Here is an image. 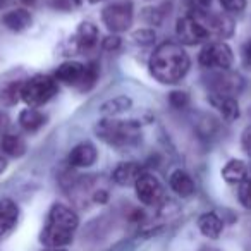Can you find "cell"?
Returning a JSON list of instances; mask_svg holds the SVG:
<instances>
[{"mask_svg":"<svg viewBox=\"0 0 251 251\" xmlns=\"http://www.w3.org/2000/svg\"><path fill=\"white\" fill-rule=\"evenodd\" d=\"M248 176V165L239 158H232L229 160L222 169V177L229 184H241L246 181Z\"/></svg>","mask_w":251,"mask_h":251,"instance_id":"44dd1931","label":"cell"},{"mask_svg":"<svg viewBox=\"0 0 251 251\" xmlns=\"http://www.w3.org/2000/svg\"><path fill=\"white\" fill-rule=\"evenodd\" d=\"M25 81L0 79V101L5 105H14L21 98V86Z\"/></svg>","mask_w":251,"mask_h":251,"instance_id":"cb8c5ba5","label":"cell"},{"mask_svg":"<svg viewBox=\"0 0 251 251\" xmlns=\"http://www.w3.org/2000/svg\"><path fill=\"white\" fill-rule=\"evenodd\" d=\"M227 12H241L246 9V0H219Z\"/></svg>","mask_w":251,"mask_h":251,"instance_id":"f1b7e54d","label":"cell"},{"mask_svg":"<svg viewBox=\"0 0 251 251\" xmlns=\"http://www.w3.org/2000/svg\"><path fill=\"white\" fill-rule=\"evenodd\" d=\"M244 59H246V62L251 66V40L246 43V47H244Z\"/></svg>","mask_w":251,"mask_h":251,"instance_id":"d6a6232c","label":"cell"},{"mask_svg":"<svg viewBox=\"0 0 251 251\" xmlns=\"http://www.w3.org/2000/svg\"><path fill=\"white\" fill-rule=\"evenodd\" d=\"M169 103L176 110H182L189 105V95L186 91H172L169 93Z\"/></svg>","mask_w":251,"mask_h":251,"instance_id":"484cf974","label":"cell"},{"mask_svg":"<svg viewBox=\"0 0 251 251\" xmlns=\"http://www.w3.org/2000/svg\"><path fill=\"white\" fill-rule=\"evenodd\" d=\"M79 226L76 212L62 203H55L47 215L40 241L50 250L64 248L73 241L74 234Z\"/></svg>","mask_w":251,"mask_h":251,"instance_id":"7a4b0ae2","label":"cell"},{"mask_svg":"<svg viewBox=\"0 0 251 251\" xmlns=\"http://www.w3.org/2000/svg\"><path fill=\"white\" fill-rule=\"evenodd\" d=\"M0 150L2 153L9 155L12 158H19L26 153V141L19 134L5 133L0 140Z\"/></svg>","mask_w":251,"mask_h":251,"instance_id":"7402d4cb","label":"cell"},{"mask_svg":"<svg viewBox=\"0 0 251 251\" xmlns=\"http://www.w3.org/2000/svg\"><path fill=\"white\" fill-rule=\"evenodd\" d=\"M176 36L181 45L195 47L206 42L210 38V33L195 14H188L179 18L176 23Z\"/></svg>","mask_w":251,"mask_h":251,"instance_id":"ba28073f","label":"cell"},{"mask_svg":"<svg viewBox=\"0 0 251 251\" xmlns=\"http://www.w3.org/2000/svg\"><path fill=\"white\" fill-rule=\"evenodd\" d=\"M25 5H35L36 4V0H21Z\"/></svg>","mask_w":251,"mask_h":251,"instance_id":"d590c367","label":"cell"},{"mask_svg":"<svg viewBox=\"0 0 251 251\" xmlns=\"http://www.w3.org/2000/svg\"><path fill=\"white\" fill-rule=\"evenodd\" d=\"M57 81L49 74H35L29 79H25L21 86V100L28 107H43L49 100L57 95Z\"/></svg>","mask_w":251,"mask_h":251,"instance_id":"5b68a950","label":"cell"},{"mask_svg":"<svg viewBox=\"0 0 251 251\" xmlns=\"http://www.w3.org/2000/svg\"><path fill=\"white\" fill-rule=\"evenodd\" d=\"M74 43H76L77 52L81 53H88L97 47L98 43V28L93 23H81L77 26V31L74 35Z\"/></svg>","mask_w":251,"mask_h":251,"instance_id":"4fadbf2b","label":"cell"},{"mask_svg":"<svg viewBox=\"0 0 251 251\" xmlns=\"http://www.w3.org/2000/svg\"><path fill=\"white\" fill-rule=\"evenodd\" d=\"M90 4H98V2H103V0H88Z\"/></svg>","mask_w":251,"mask_h":251,"instance_id":"8d00e7d4","label":"cell"},{"mask_svg":"<svg viewBox=\"0 0 251 251\" xmlns=\"http://www.w3.org/2000/svg\"><path fill=\"white\" fill-rule=\"evenodd\" d=\"M18 121H19V126H21L26 133H36V131H40L43 126H45L47 117L43 112L28 107V108H25V110H21Z\"/></svg>","mask_w":251,"mask_h":251,"instance_id":"ffe728a7","label":"cell"},{"mask_svg":"<svg viewBox=\"0 0 251 251\" xmlns=\"http://www.w3.org/2000/svg\"><path fill=\"white\" fill-rule=\"evenodd\" d=\"M169 186H171L172 191L177 196H181V198H189V196H193L196 191L193 177L186 171H181V169H177V171H174L171 174V177H169Z\"/></svg>","mask_w":251,"mask_h":251,"instance_id":"2e32d148","label":"cell"},{"mask_svg":"<svg viewBox=\"0 0 251 251\" xmlns=\"http://www.w3.org/2000/svg\"><path fill=\"white\" fill-rule=\"evenodd\" d=\"M198 229L201 230L203 236L208 237V239H219L224 230V222L217 213L206 212V213H203V215H200Z\"/></svg>","mask_w":251,"mask_h":251,"instance_id":"d6986e66","label":"cell"},{"mask_svg":"<svg viewBox=\"0 0 251 251\" xmlns=\"http://www.w3.org/2000/svg\"><path fill=\"white\" fill-rule=\"evenodd\" d=\"M133 18L134 11L129 0L112 2L101 11V21L108 28V31H112L114 35L127 31L133 25Z\"/></svg>","mask_w":251,"mask_h":251,"instance_id":"8992f818","label":"cell"},{"mask_svg":"<svg viewBox=\"0 0 251 251\" xmlns=\"http://www.w3.org/2000/svg\"><path fill=\"white\" fill-rule=\"evenodd\" d=\"M83 0H52V7L60 12H74L81 7Z\"/></svg>","mask_w":251,"mask_h":251,"instance_id":"4316f807","label":"cell"},{"mask_svg":"<svg viewBox=\"0 0 251 251\" xmlns=\"http://www.w3.org/2000/svg\"><path fill=\"white\" fill-rule=\"evenodd\" d=\"M97 157H98V151L95 148V145L88 143H79L71 150L69 153V162L71 167H76V169H86V167H91V165L97 162Z\"/></svg>","mask_w":251,"mask_h":251,"instance_id":"7c38bea8","label":"cell"},{"mask_svg":"<svg viewBox=\"0 0 251 251\" xmlns=\"http://www.w3.org/2000/svg\"><path fill=\"white\" fill-rule=\"evenodd\" d=\"M210 101L215 108H219L224 121L232 122L239 119L241 110L236 97H222V95H210Z\"/></svg>","mask_w":251,"mask_h":251,"instance_id":"e0dca14e","label":"cell"},{"mask_svg":"<svg viewBox=\"0 0 251 251\" xmlns=\"http://www.w3.org/2000/svg\"><path fill=\"white\" fill-rule=\"evenodd\" d=\"M143 172V167L136 162H122L114 169L112 179L119 186H134Z\"/></svg>","mask_w":251,"mask_h":251,"instance_id":"5bb4252c","label":"cell"},{"mask_svg":"<svg viewBox=\"0 0 251 251\" xmlns=\"http://www.w3.org/2000/svg\"><path fill=\"white\" fill-rule=\"evenodd\" d=\"M241 147H243L244 153L251 157V124L246 126L243 134H241Z\"/></svg>","mask_w":251,"mask_h":251,"instance_id":"4dcf8cb0","label":"cell"},{"mask_svg":"<svg viewBox=\"0 0 251 251\" xmlns=\"http://www.w3.org/2000/svg\"><path fill=\"white\" fill-rule=\"evenodd\" d=\"M184 2L193 9V12L206 11L210 7V4H212V0H184Z\"/></svg>","mask_w":251,"mask_h":251,"instance_id":"1f68e13d","label":"cell"},{"mask_svg":"<svg viewBox=\"0 0 251 251\" xmlns=\"http://www.w3.org/2000/svg\"><path fill=\"white\" fill-rule=\"evenodd\" d=\"M19 219V206L11 198L0 200V239L7 236Z\"/></svg>","mask_w":251,"mask_h":251,"instance_id":"9a60e30c","label":"cell"},{"mask_svg":"<svg viewBox=\"0 0 251 251\" xmlns=\"http://www.w3.org/2000/svg\"><path fill=\"white\" fill-rule=\"evenodd\" d=\"M121 45H122V40H121V36H117V35H108L107 38L101 42V47H103V50H107V52H117L119 49H121Z\"/></svg>","mask_w":251,"mask_h":251,"instance_id":"f546056e","label":"cell"},{"mask_svg":"<svg viewBox=\"0 0 251 251\" xmlns=\"http://www.w3.org/2000/svg\"><path fill=\"white\" fill-rule=\"evenodd\" d=\"M47 251H66V250H60V248H57V250H47Z\"/></svg>","mask_w":251,"mask_h":251,"instance_id":"f35d334b","label":"cell"},{"mask_svg":"<svg viewBox=\"0 0 251 251\" xmlns=\"http://www.w3.org/2000/svg\"><path fill=\"white\" fill-rule=\"evenodd\" d=\"M206 84L212 90V95H222V97H237L244 86L239 74H232L229 71L213 73Z\"/></svg>","mask_w":251,"mask_h":251,"instance_id":"30bf717a","label":"cell"},{"mask_svg":"<svg viewBox=\"0 0 251 251\" xmlns=\"http://www.w3.org/2000/svg\"><path fill=\"white\" fill-rule=\"evenodd\" d=\"M5 126H7V115L4 112H0V131L4 129Z\"/></svg>","mask_w":251,"mask_h":251,"instance_id":"836d02e7","label":"cell"},{"mask_svg":"<svg viewBox=\"0 0 251 251\" xmlns=\"http://www.w3.org/2000/svg\"><path fill=\"white\" fill-rule=\"evenodd\" d=\"M134 189H136V196L143 205L147 206H155L164 200V186L162 182L155 177L150 172H143L140 176V179L134 184Z\"/></svg>","mask_w":251,"mask_h":251,"instance_id":"9c48e42d","label":"cell"},{"mask_svg":"<svg viewBox=\"0 0 251 251\" xmlns=\"http://www.w3.org/2000/svg\"><path fill=\"white\" fill-rule=\"evenodd\" d=\"M237 196H239L241 205H243L244 208L251 210V179H246L244 182H241Z\"/></svg>","mask_w":251,"mask_h":251,"instance_id":"83f0119b","label":"cell"},{"mask_svg":"<svg viewBox=\"0 0 251 251\" xmlns=\"http://www.w3.org/2000/svg\"><path fill=\"white\" fill-rule=\"evenodd\" d=\"M5 167H7V162H5V158L0 157V174L5 171Z\"/></svg>","mask_w":251,"mask_h":251,"instance_id":"e575fe53","label":"cell"},{"mask_svg":"<svg viewBox=\"0 0 251 251\" xmlns=\"http://www.w3.org/2000/svg\"><path fill=\"white\" fill-rule=\"evenodd\" d=\"M2 23L7 29L11 31H25L31 26L33 23V18L26 9H14V11H9L2 16Z\"/></svg>","mask_w":251,"mask_h":251,"instance_id":"ac0fdd59","label":"cell"},{"mask_svg":"<svg viewBox=\"0 0 251 251\" xmlns=\"http://www.w3.org/2000/svg\"><path fill=\"white\" fill-rule=\"evenodd\" d=\"M201 251H219V250H212V248H205V250H201Z\"/></svg>","mask_w":251,"mask_h":251,"instance_id":"74e56055","label":"cell"},{"mask_svg":"<svg viewBox=\"0 0 251 251\" xmlns=\"http://www.w3.org/2000/svg\"><path fill=\"white\" fill-rule=\"evenodd\" d=\"M133 107V100L129 97H126V95H119V97H114L110 100H107L103 105L100 107V114L103 117H117V115L124 114L127 112L129 108Z\"/></svg>","mask_w":251,"mask_h":251,"instance_id":"603a6c76","label":"cell"},{"mask_svg":"<svg viewBox=\"0 0 251 251\" xmlns=\"http://www.w3.org/2000/svg\"><path fill=\"white\" fill-rule=\"evenodd\" d=\"M189 55L181 43L164 42L150 57V73L158 83L176 84L188 74Z\"/></svg>","mask_w":251,"mask_h":251,"instance_id":"6da1fadb","label":"cell"},{"mask_svg":"<svg viewBox=\"0 0 251 251\" xmlns=\"http://www.w3.org/2000/svg\"><path fill=\"white\" fill-rule=\"evenodd\" d=\"M53 77L57 83L77 88L79 91H88L97 83L98 69L95 64H81L76 60H67L57 67Z\"/></svg>","mask_w":251,"mask_h":251,"instance_id":"277c9868","label":"cell"},{"mask_svg":"<svg viewBox=\"0 0 251 251\" xmlns=\"http://www.w3.org/2000/svg\"><path fill=\"white\" fill-rule=\"evenodd\" d=\"M155 38H157V35H155V31L151 28H141L133 33V42L141 47L151 45L155 42Z\"/></svg>","mask_w":251,"mask_h":251,"instance_id":"d4e9b609","label":"cell"},{"mask_svg":"<svg viewBox=\"0 0 251 251\" xmlns=\"http://www.w3.org/2000/svg\"><path fill=\"white\" fill-rule=\"evenodd\" d=\"M232 50L224 42H213L205 45L198 57V62L201 67L217 71H229V67L232 66Z\"/></svg>","mask_w":251,"mask_h":251,"instance_id":"52a82bcc","label":"cell"},{"mask_svg":"<svg viewBox=\"0 0 251 251\" xmlns=\"http://www.w3.org/2000/svg\"><path fill=\"white\" fill-rule=\"evenodd\" d=\"M193 14L203 23L210 36L213 35L219 38H229L234 33V21L227 14H210L206 11H196Z\"/></svg>","mask_w":251,"mask_h":251,"instance_id":"8fae6325","label":"cell"},{"mask_svg":"<svg viewBox=\"0 0 251 251\" xmlns=\"http://www.w3.org/2000/svg\"><path fill=\"white\" fill-rule=\"evenodd\" d=\"M95 133L108 147L126 148L140 140L141 129L136 121H119L115 117H103L95 126Z\"/></svg>","mask_w":251,"mask_h":251,"instance_id":"3957f363","label":"cell"}]
</instances>
